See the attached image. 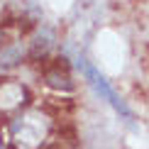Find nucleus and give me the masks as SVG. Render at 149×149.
Returning <instances> with one entry per match:
<instances>
[{
    "mask_svg": "<svg viewBox=\"0 0 149 149\" xmlns=\"http://www.w3.org/2000/svg\"><path fill=\"white\" fill-rule=\"evenodd\" d=\"M52 132V120L34 108H24L8 120V137L15 149H39Z\"/></svg>",
    "mask_w": 149,
    "mask_h": 149,
    "instance_id": "obj_1",
    "label": "nucleus"
},
{
    "mask_svg": "<svg viewBox=\"0 0 149 149\" xmlns=\"http://www.w3.org/2000/svg\"><path fill=\"white\" fill-rule=\"evenodd\" d=\"M78 66H81V71H83L86 81H88L93 88H95V93H98V95H100L103 100H108V103L113 105V108H115L120 115H125L127 120H132V113L127 110V105L120 100V95H117V93L113 91V86H110L108 81H105V76H100V73H98V69H95V66H93L91 61H86V59H81V61H78Z\"/></svg>",
    "mask_w": 149,
    "mask_h": 149,
    "instance_id": "obj_2",
    "label": "nucleus"
},
{
    "mask_svg": "<svg viewBox=\"0 0 149 149\" xmlns=\"http://www.w3.org/2000/svg\"><path fill=\"white\" fill-rule=\"evenodd\" d=\"M44 78H47L49 86H54V88H64V91L71 88V78H69V73L61 71L59 64L54 66V69H47V71H44Z\"/></svg>",
    "mask_w": 149,
    "mask_h": 149,
    "instance_id": "obj_3",
    "label": "nucleus"
},
{
    "mask_svg": "<svg viewBox=\"0 0 149 149\" xmlns=\"http://www.w3.org/2000/svg\"><path fill=\"white\" fill-rule=\"evenodd\" d=\"M0 149H3V142H0Z\"/></svg>",
    "mask_w": 149,
    "mask_h": 149,
    "instance_id": "obj_4",
    "label": "nucleus"
}]
</instances>
